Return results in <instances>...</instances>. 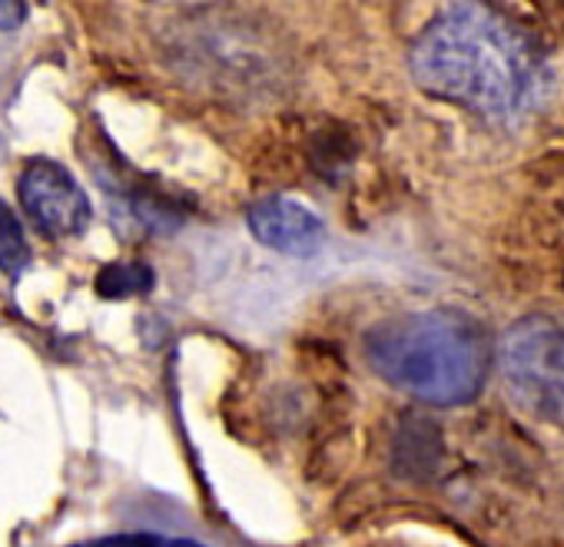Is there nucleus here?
Instances as JSON below:
<instances>
[{
  "label": "nucleus",
  "instance_id": "obj_2",
  "mask_svg": "<svg viewBox=\"0 0 564 547\" xmlns=\"http://www.w3.org/2000/svg\"><path fill=\"white\" fill-rule=\"evenodd\" d=\"M369 369L429 405H465L481 392L488 346L481 326L458 309L386 319L366 332Z\"/></svg>",
  "mask_w": 564,
  "mask_h": 547
},
{
  "label": "nucleus",
  "instance_id": "obj_1",
  "mask_svg": "<svg viewBox=\"0 0 564 547\" xmlns=\"http://www.w3.org/2000/svg\"><path fill=\"white\" fill-rule=\"evenodd\" d=\"M409 70L422 94L491 123L531 113L547 84L534 37L488 0L448 4L412 44Z\"/></svg>",
  "mask_w": 564,
  "mask_h": 547
},
{
  "label": "nucleus",
  "instance_id": "obj_8",
  "mask_svg": "<svg viewBox=\"0 0 564 547\" xmlns=\"http://www.w3.org/2000/svg\"><path fill=\"white\" fill-rule=\"evenodd\" d=\"M28 14H31L28 0H0V34L18 31L28 21Z\"/></svg>",
  "mask_w": 564,
  "mask_h": 547
},
{
  "label": "nucleus",
  "instance_id": "obj_6",
  "mask_svg": "<svg viewBox=\"0 0 564 547\" xmlns=\"http://www.w3.org/2000/svg\"><path fill=\"white\" fill-rule=\"evenodd\" d=\"M28 262H31V245H28L24 226H21L18 212L0 199V272L21 276Z\"/></svg>",
  "mask_w": 564,
  "mask_h": 547
},
{
  "label": "nucleus",
  "instance_id": "obj_9",
  "mask_svg": "<svg viewBox=\"0 0 564 547\" xmlns=\"http://www.w3.org/2000/svg\"><path fill=\"white\" fill-rule=\"evenodd\" d=\"M0 156H4V143H0Z\"/></svg>",
  "mask_w": 564,
  "mask_h": 547
},
{
  "label": "nucleus",
  "instance_id": "obj_5",
  "mask_svg": "<svg viewBox=\"0 0 564 547\" xmlns=\"http://www.w3.org/2000/svg\"><path fill=\"white\" fill-rule=\"evenodd\" d=\"M246 226L259 245L290 259H313L326 245L323 216L293 196H265L252 203L246 212Z\"/></svg>",
  "mask_w": 564,
  "mask_h": 547
},
{
  "label": "nucleus",
  "instance_id": "obj_3",
  "mask_svg": "<svg viewBox=\"0 0 564 547\" xmlns=\"http://www.w3.org/2000/svg\"><path fill=\"white\" fill-rule=\"evenodd\" d=\"M501 379L511 402L541 418L564 422V322L528 316L501 339Z\"/></svg>",
  "mask_w": 564,
  "mask_h": 547
},
{
  "label": "nucleus",
  "instance_id": "obj_7",
  "mask_svg": "<svg viewBox=\"0 0 564 547\" xmlns=\"http://www.w3.org/2000/svg\"><path fill=\"white\" fill-rule=\"evenodd\" d=\"M150 286V272L140 265H107L97 276V293L104 299H123Z\"/></svg>",
  "mask_w": 564,
  "mask_h": 547
},
{
  "label": "nucleus",
  "instance_id": "obj_4",
  "mask_svg": "<svg viewBox=\"0 0 564 547\" xmlns=\"http://www.w3.org/2000/svg\"><path fill=\"white\" fill-rule=\"evenodd\" d=\"M18 196L34 226L47 236H77L90 222V199L54 160H31L18 179Z\"/></svg>",
  "mask_w": 564,
  "mask_h": 547
}]
</instances>
